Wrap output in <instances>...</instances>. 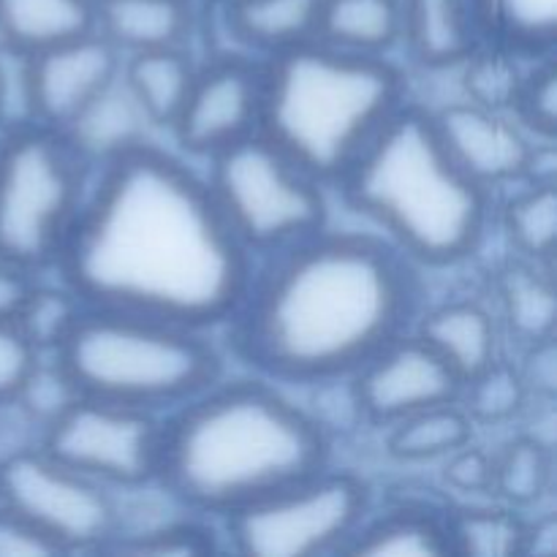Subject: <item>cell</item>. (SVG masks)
<instances>
[{
  "instance_id": "cell-8",
  "label": "cell",
  "mask_w": 557,
  "mask_h": 557,
  "mask_svg": "<svg viewBox=\"0 0 557 557\" xmlns=\"http://www.w3.org/2000/svg\"><path fill=\"white\" fill-rule=\"evenodd\" d=\"M210 194L248 253L270 256L326 226L315 177L253 131L210 158Z\"/></svg>"
},
{
  "instance_id": "cell-14",
  "label": "cell",
  "mask_w": 557,
  "mask_h": 557,
  "mask_svg": "<svg viewBox=\"0 0 557 557\" xmlns=\"http://www.w3.org/2000/svg\"><path fill=\"white\" fill-rule=\"evenodd\" d=\"M120 49L98 30L30 54L36 123L65 131L114 79Z\"/></svg>"
},
{
  "instance_id": "cell-17",
  "label": "cell",
  "mask_w": 557,
  "mask_h": 557,
  "mask_svg": "<svg viewBox=\"0 0 557 557\" xmlns=\"http://www.w3.org/2000/svg\"><path fill=\"white\" fill-rule=\"evenodd\" d=\"M190 22L188 0H96V30L128 54L183 47Z\"/></svg>"
},
{
  "instance_id": "cell-25",
  "label": "cell",
  "mask_w": 557,
  "mask_h": 557,
  "mask_svg": "<svg viewBox=\"0 0 557 557\" xmlns=\"http://www.w3.org/2000/svg\"><path fill=\"white\" fill-rule=\"evenodd\" d=\"M141 125H150V120L145 117L120 74L63 134L92 163L145 139Z\"/></svg>"
},
{
  "instance_id": "cell-13",
  "label": "cell",
  "mask_w": 557,
  "mask_h": 557,
  "mask_svg": "<svg viewBox=\"0 0 557 557\" xmlns=\"http://www.w3.org/2000/svg\"><path fill=\"white\" fill-rule=\"evenodd\" d=\"M261 65L221 58L196 69L183 109L174 117V139L194 156L212 158L223 147L259 131Z\"/></svg>"
},
{
  "instance_id": "cell-16",
  "label": "cell",
  "mask_w": 557,
  "mask_h": 557,
  "mask_svg": "<svg viewBox=\"0 0 557 557\" xmlns=\"http://www.w3.org/2000/svg\"><path fill=\"white\" fill-rule=\"evenodd\" d=\"M403 41L430 69L466 63L482 44L473 0H400Z\"/></svg>"
},
{
  "instance_id": "cell-34",
  "label": "cell",
  "mask_w": 557,
  "mask_h": 557,
  "mask_svg": "<svg viewBox=\"0 0 557 557\" xmlns=\"http://www.w3.org/2000/svg\"><path fill=\"white\" fill-rule=\"evenodd\" d=\"M517 58L520 54L509 52V49L493 47L490 52H479L476 49L466 60L468 92L473 96V103L495 109V112L515 107V98L520 92L522 79H525V74H520V69H517Z\"/></svg>"
},
{
  "instance_id": "cell-1",
  "label": "cell",
  "mask_w": 557,
  "mask_h": 557,
  "mask_svg": "<svg viewBox=\"0 0 557 557\" xmlns=\"http://www.w3.org/2000/svg\"><path fill=\"white\" fill-rule=\"evenodd\" d=\"M54 264L87 308L196 330L232 321L253 275L207 180L147 139L103 158Z\"/></svg>"
},
{
  "instance_id": "cell-12",
  "label": "cell",
  "mask_w": 557,
  "mask_h": 557,
  "mask_svg": "<svg viewBox=\"0 0 557 557\" xmlns=\"http://www.w3.org/2000/svg\"><path fill=\"white\" fill-rule=\"evenodd\" d=\"M460 395L462 379L451 364L428 341L406 332L354 373V403L370 422L395 424Z\"/></svg>"
},
{
  "instance_id": "cell-38",
  "label": "cell",
  "mask_w": 557,
  "mask_h": 557,
  "mask_svg": "<svg viewBox=\"0 0 557 557\" xmlns=\"http://www.w3.org/2000/svg\"><path fill=\"white\" fill-rule=\"evenodd\" d=\"M41 354L30 346L14 319H0V403H11Z\"/></svg>"
},
{
  "instance_id": "cell-21",
  "label": "cell",
  "mask_w": 557,
  "mask_h": 557,
  "mask_svg": "<svg viewBox=\"0 0 557 557\" xmlns=\"http://www.w3.org/2000/svg\"><path fill=\"white\" fill-rule=\"evenodd\" d=\"M400 38V0H321L315 41L343 52L386 54Z\"/></svg>"
},
{
  "instance_id": "cell-31",
  "label": "cell",
  "mask_w": 557,
  "mask_h": 557,
  "mask_svg": "<svg viewBox=\"0 0 557 557\" xmlns=\"http://www.w3.org/2000/svg\"><path fill=\"white\" fill-rule=\"evenodd\" d=\"M82 308H85L82 299L65 283L63 288H47L36 283L14 321L38 354H54L71 332L74 321L79 319Z\"/></svg>"
},
{
  "instance_id": "cell-20",
  "label": "cell",
  "mask_w": 557,
  "mask_h": 557,
  "mask_svg": "<svg viewBox=\"0 0 557 557\" xmlns=\"http://www.w3.org/2000/svg\"><path fill=\"white\" fill-rule=\"evenodd\" d=\"M96 30V0H0V41L41 52Z\"/></svg>"
},
{
  "instance_id": "cell-5",
  "label": "cell",
  "mask_w": 557,
  "mask_h": 557,
  "mask_svg": "<svg viewBox=\"0 0 557 557\" xmlns=\"http://www.w3.org/2000/svg\"><path fill=\"white\" fill-rule=\"evenodd\" d=\"M403 103L406 82L384 54L310 38L261 65L259 134L310 177L337 183Z\"/></svg>"
},
{
  "instance_id": "cell-15",
  "label": "cell",
  "mask_w": 557,
  "mask_h": 557,
  "mask_svg": "<svg viewBox=\"0 0 557 557\" xmlns=\"http://www.w3.org/2000/svg\"><path fill=\"white\" fill-rule=\"evenodd\" d=\"M451 156L468 174L490 185L520 177L531 152L522 125L479 103H451L433 114Z\"/></svg>"
},
{
  "instance_id": "cell-36",
  "label": "cell",
  "mask_w": 557,
  "mask_h": 557,
  "mask_svg": "<svg viewBox=\"0 0 557 557\" xmlns=\"http://www.w3.org/2000/svg\"><path fill=\"white\" fill-rule=\"evenodd\" d=\"M511 112H515L517 117H520V123L528 125L533 134L553 141L557 120V71L553 60H549V54L544 63H539L536 69L522 79Z\"/></svg>"
},
{
  "instance_id": "cell-41",
  "label": "cell",
  "mask_w": 557,
  "mask_h": 557,
  "mask_svg": "<svg viewBox=\"0 0 557 557\" xmlns=\"http://www.w3.org/2000/svg\"><path fill=\"white\" fill-rule=\"evenodd\" d=\"M33 286H36L33 272L0 259V319H16Z\"/></svg>"
},
{
  "instance_id": "cell-33",
  "label": "cell",
  "mask_w": 557,
  "mask_h": 557,
  "mask_svg": "<svg viewBox=\"0 0 557 557\" xmlns=\"http://www.w3.org/2000/svg\"><path fill=\"white\" fill-rule=\"evenodd\" d=\"M215 539L212 531H207L199 522H169V525L152 528V531L134 533V536H109L96 553H114V555H210L215 553Z\"/></svg>"
},
{
  "instance_id": "cell-26",
  "label": "cell",
  "mask_w": 557,
  "mask_h": 557,
  "mask_svg": "<svg viewBox=\"0 0 557 557\" xmlns=\"http://www.w3.org/2000/svg\"><path fill=\"white\" fill-rule=\"evenodd\" d=\"M471 435L473 419L455 400L397 419L386 449L397 460H433L471 444Z\"/></svg>"
},
{
  "instance_id": "cell-30",
  "label": "cell",
  "mask_w": 557,
  "mask_h": 557,
  "mask_svg": "<svg viewBox=\"0 0 557 557\" xmlns=\"http://www.w3.org/2000/svg\"><path fill=\"white\" fill-rule=\"evenodd\" d=\"M553 466L549 451L536 438H517L493 460V490L511 506H531L547 493Z\"/></svg>"
},
{
  "instance_id": "cell-37",
  "label": "cell",
  "mask_w": 557,
  "mask_h": 557,
  "mask_svg": "<svg viewBox=\"0 0 557 557\" xmlns=\"http://www.w3.org/2000/svg\"><path fill=\"white\" fill-rule=\"evenodd\" d=\"M74 397V384H71L69 375L63 373L58 359L47 368V364H41V357H38L36 368L30 370V375H27V381L22 384L20 395H16L14 400L16 406H20L33 422L41 424L44 430V424H47L49 419L58 417Z\"/></svg>"
},
{
  "instance_id": "cell-44",
  "label": "cell",
  "mask_w": 557,
  "mask_h": 557,
  "mask_svg": "<svg viewBox=\"0 0 557 557\" xmlns=\"http://www.w3.org/2000/svg\"><path fill=\"white\" fill-rule=\"evenodd\" d=\"M557 549V520L553 515L542 517L533 525H525L522 555H553Z\"/></svg>"
},
{
  "instance_id": "cell-22",
  "label": "cell",
  "mask_w": 557,
  "mask_h": 557,
  "mask_svg": "<svg viewBox=\"0 0 557 557\" xmlns=\"http://www.w3.org/2000/svg\"><path fill=\"white\" fill-rule=\"evenodd\" d=\"M341 553L364 557H444L451 555V547L444 517L422 506H397L379 520L362 522Z\"/></svg>"
},
{
  "instance_id": "cell-2",
  "label": "cell",
  "mask_w": 557,
  "mask_h": 557,
  "mask_svg": "<svg viewBox=\"0 0 557 557\" xmlns=\"http://www.w3.org/2000/svg\"><path fill=\"white\" fill-rule=\"evenodd\" d=\"M417 305V275L400 250L373 234L321 228L250 275L232 315L234 346L267 379H346L408 330Z\"/></svg>"
},
{
  "instance_id": "cell-7",
  "label": "cell",
  "mask_w": 557,
  "mask_h": 557,
  "mask_svg": "<svg viewBox=\"0 0 557 557\" xmlns=\"http://www.w3.org/2000/svg\"><path fill=\"white\" fill-rule=\"evenodd\" d=\"M90 161L63 131L25 125L0 145V259L38 272L54 264L87 194Z\"/></svg>"
},
{
  "instance_id": "cell-6",
  "label": "cell",
  "mask_w": 557,
  "mask_h": 557,
  "mask_svg": "<svg viewBox=\"0 0 557 557\" xmlns=\"http://www.w3.org/2000/svg\"><path fill=\"white\" fill-rule=\"evenodd\" d=\"M54 359L76 395L156 413L174 411L223 373L207 330L87 305Z\"/></svg>"
},
{
  "instance_id": "cell-29",
  "label": "cell",
  "mask_w": 557,
  "mask_h": 557,
  "mask_svg": "<svg viewBox=\"0 0 557 557\" xmlns=\"http://www.w3.org/2000/svg\"><path fill=\"white\" fill-rule=\"evenodd\" d=\"M504 226L520 253L533 261H547L557 239V194L555 185H531L517 194L504 210Z\"/></svg>"
},
{
  "instance_id": "cell-3",
  "label": "cell",
  "mask_w": 557,
  "mask_h": 557,
  "mask_svg": "<svg viewBox=\"0 0 557 557\" xmlns=\"http://www.w3.org/2000/svg\"><path fill=\"white\" fill-rule=\"evenodd\" d=\"M319 419L264 381L210 384L163 422L158 482L183 506L232 515L324 471Z\"/></svg>"
},
{
  "instance_id": "cell-11",
  "label": "cell",
  "mask_w": 557,
  "mask_h": 557,
  "mask_svg": "<svg viewBox=\"0 0 557 557\" xmlns=\"http://www.w3.org/2000/svg\"><path fill=\"white\" fill-rule=\"evenodd\" d=\"M0 504L41 528L63 553L98 549L117 533V509L107 487L41 446H25L0 460Z\"/></svg>"
},
{
  "instance_id": "cell-4",
  "label": "cell",
  "mask_w": 557,
  "mask_h": 557,
  "mask_svg": "<svg viewBox=\"0 0 557 557\" xmlns=\"http://www.w3.org/2000/svg\"><path fill=\"white\" fill-rule=\"evenodd\" d=\"M337 185L406 259L446 267L482 245L490 188L457 163L424 109L403 103Z\"/></svg>"
},
{
  "instance_id": "cell-9",
  "label": "cell",
  "mask_w": 557,
  "mask_h": 557,
  "mask_svg": "<svg viewBox=\"0 0 557 557\" xmlns=\"http://www.w3.org/2000/svg\"><path fill=\"white\" fill-rule=\"evenodd\" d=\"M368 484L346 471H319L264 495L228 517V536L243 555L313 557L341 553L364 522Z\"/></svg>"
},
{
  "instance_id": "cell-18",
  "label": "cell",
  "mask_w": 557,
  "mask_h": 557,
  "mask_svg": "<svg viewBox=\"0 0 557 557\" xmlns=\"http://www.w3.org/2000/svg\"><path fill=\"white\" fill-rule=\"evenodd\" d=\"M428 341L457 375L471 381L498 359V330L479 302H449L424 315L417 332Z\"/></svg>"
},
{
  "instance_id": "cell-32",
  "label": "cell",
  "mask_w": 557,
  "mask_h": 557,
  "mask_svg": "<svg viewBox=\"0 0 557 557\" xmlns=\"http://www.w3.org/2000/svg\"><path fill=\"white\" fill-rule=\"evenodd\" d=\"M466 389V413L473 422H506L517 417L520 408L525 406L528 386L522 381L520 370L511 364H504L495 359L490 368L473 375L471 381L462 384Z\"/></svg>"
},
{
  "instance_id": "cell-28",
  "label": "cell",
  "mask_w": 557,
  "mask_h": 557,
  "mask_svg": "<svg viewBox=\"0 0 557 557\" xmlns=\"http://www.w3.org/2000/svg\"><path fill=\"white\" fill-rule=\"evenodd\" d=\"M506 319L511 330L528 343L553 337L555 330V288L533 267L517 264L504 272L500 281Z\"/></svg>"
},
{
  "instance_id": "cell-19",
  "label": "cell",
  "mask_w": 557,
  "mask_h": 557,
  "mask_svg": "<svg viewBox=\"0 0 557 557\" xmlns=\"http://www.w3.org/2000/svg\"><path fill=\"white\" fill-rule=\"evenodd\" d=\"M319 11L321 0H223L226 30L267 58L315 38Z\"/></svg>"
},
{
  "instance_id": "cell-39",
  "label": "cell",
  "mask_w": 557,
  "mask_h": 557,
  "mask_svg": "<svg viewBox=\"0 0 557 557\" xmlns=\"http://www.w3.org/2000/svg\"><path fill=\"white\" fill-rule=\"evenodd\" d=\"M63 547L52 536L0 504V557H44L60 555Z\"/></svg>"
},
{
  "instance_id": "cell-23",
  "label": "cell",
  "mask_w": 557,
  "mask_h": 557,
  "mask_svg": "<svg viewBox=\"0 0 557 557\" xmlns=\"http://www.w3.org/2000/svg\"><path fill=\"white\" fill-rule=\"evenodd\" d=\"M120 74L150 125L172 128L196 76V65L190 63L183 47H163L131 52Z\"/></svg>"
},
{
  "instance_id": "cell-35",
  "label": "cell",
  "mask_w": 557,
  "mask_h": 557,
  "mask_svg": "<svg viewBox=\"0 0 557 557\" xmlns=\"http://www.w3.org/2000/svg\"><path fill=\"white\" fill-rule=\"evenodd\" d=\"M33 123L30 52L0 41V128L9 134Z\"/></svg>"
},
{
  "instance_id": "cell-40",
  "label": "cell",
  "mask_w": 557,
  "mask_h": 557,
  "mask_svg": "<svg viewBox=\"0 0 557 557\" xmlns=\"http://www.w3.org/2000/svg\"><path fill=\"white\" fill-rule=\"evenodd\" d=\"M446 482L462 493H484L493 490V460L482 449H462L451 451V460L446 466Z\"/></svg>"
},
{
  "instance_id": "cell-24",
  "label": "cell",
  "mask_w": 557,
  "mask_h": 557,
  "mask_svg": "<svg viewBox=\"0 0 557 557\" xmlns=\"http://www.w3.org/2000/svg\"><path fill=\"white\" fill-rule=\"evenodd\" d=\"M482 41L520 58H547L557 36V0H473Z\"/></svg>"
},
{
  "instance_id": "cell-27",
  "label": "cell",
  "mask_w": 557,
  "mask_h": 557,
  "mask_svg": "<svg viewBox=\"0 0 557 557\" xmlns=\"http://www.w3.org/2000/svg\"><path fill=\"white\" fill-rule=\"evenodd\" d=\"M451 555L511 557L522 555L525 525L509 509H460L444 517Z\"/></svg>"
},
{
  "instance_id": "cell-10",
  "label": "cell",
  "mask_w": 557,
  "mask_h": 557,
  "mask_svg": "<svg viewBox=\"0 0 557 557\" xmlns=\"http://www.w3.org/2000/svg\"><path fill=\"white\" fill-rule=\"evenodd\" d=\"M163 422L156 411L76 395L44 424L41 449L103 487L158 482Z\"/></svg>"
},
{
  "instance_id": "cell-43",
  "label": "cell",
  "mask_w": 557,
  "mask_h": 557,
  "mask_svg": "<svg viewBox=\"0 0 557 557\" xmlns=\"http://www.w3.org/2000/svg\"><path fill=\"white\" fill-rule=\"evenodd\" d=\"M522 177L531 180V185H555L557 152L553 141H547L544 147H531L525 166H522Z\"/></svg>"
},
{
  "instance_id": "cell-42",
  "label": "cell",
  "mask_w": 557,
  "mask_h": 557,
  "mask_svg": "<svg viewBox=\"0 0 557 557\" xmlns=\"http://www.w3.org/2000/svg\"><path fill=\"white\" fill-rule=\"evenodd\" d=\"M522 381H525L528 389H531V386H536L542 395H555L557 368H555L553 337L533 343V351H531V357H528V368L522 370Z\"/></svg>"
}]
</instances>
